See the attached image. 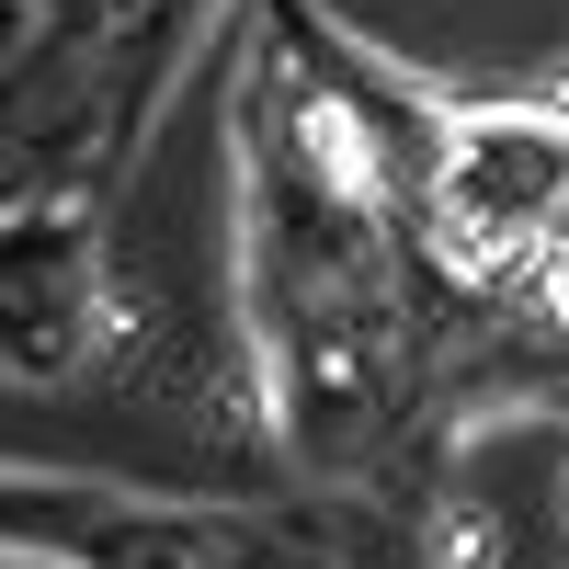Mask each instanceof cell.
<instances>
[{"label": "cell", "mask_w": 569, "mask_h": 569, "mask_svg": "<svg viewBox=\"0 0 569 569\" xmlns=\"http://www.w3.org/2000/svg\"><path fill=\"white\" fill-rule=\"evenodd\" d=\"M569 240V126L558 114H467L445 137V251L501 273Z\"/></svg>", "instance_id": "cell-1"}]
</instances>
